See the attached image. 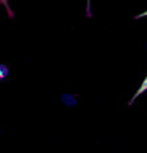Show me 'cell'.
<instances>
[{"mask_svg":"<svg viewBox=\"0 0 147 153\" xmlns=\"http://www.w3.org/2000/svg\"><path fill=\"white\" fill-rule=\"evenodd\" d=\"M146 91H147V75H146V78L143 79V82H142V83H140L139 89H138L137 91H135V94L132 95V97H131V100L129 101V106H131L132 103L135 102V100H137V98L139 97L140 94H143V93H146Z\"/></svg>","mask_w":147,"mask_h":153,"instance_id":"6da1fadb","label":"cell"},{"mask_svg":"<svg viewBox=\"0 0 147 153\" xmlns=\"http://www.w3.org/2000/svg\"><path fill=\"white\" fill-rule=\"evenodd\" d=\"M8 75H10V67H8L5 63H1L0 65V79L4 81Z\"/></svg>","mask_w":147,"mask_h":153,"instance_id":"7a4b0ae2","label":"cell"},{"mask_svg":"<svg viewBox=\"0 0 147 153\" xmlns=\"http://www.w3.org/2000/svg\"><path fill=\"white\" fill-rule=\"evenodd\" d=\"M86 16L87 18H92V12H91V0H87V5H86Z\"/></svg>","mask_w":147,"mask_h":153,"instance_id":"3957f363","label":"cell"},{"mask_svg":"<svg viewBox=\"0 0 147 153\" xmlns=\"http://www.w3.org/2000/svg\"><path fill=\"white\" fill-rule=\"evenodd\" d=\"M145 16H147V11H145V12H142V13H138V15H135V20H138V19H140V18H145Z\"/></svg>","mask_w":147,"mask_h":153,"instance_id":"277c9868","label":"cell"}]
</instances>
